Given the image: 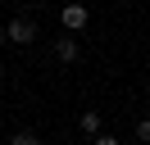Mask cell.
Listing matches in <instances>:
<instances>
[{"mask_svg":"<svg viewBox=\"0 0 150 145\" xmlns=\"http://www.w3.org/2000/svg\"><path fill=\"white\" fill-rule=\"evenodd\" d=\"M5 41L32 45V41H37V23H32V18H9V23H5Z\"/></svg>","mask_w":150,"mask_h":145,"instance_id":"1","label":"cell"},{"mask_svg":"<svg viewBox=\"0 0 150 145\" xmlns=\"http://www.w3.org/2000/svg\"><path fill=\"white\" fill-rule=\"evenodd\" d=\"M59 23H64V32H82V27L91 23V9L86 5H64L59 9Z\"/></svg>","mask_w":150,"mask_h":145,"instance_id":"2","label":"cell"},{"mask_svg":"<svg viewBox=\"0 0 150 145\" xmlns=\"http://www.w3.org/2000/svg\"><path fill=\"white\" fill-rule=\"evenodd\" d=\"M77 54H82V45H77L73 36H59V41H55V59H59V63H73Z\"/></svg>","mask_w":150,"mask_h":145,"instance_id":"3","label":"cell"},{"mask_svg":"<svg viewBox=\"0 0 150 145\" xmlns=\"http://www.w3.org/2000/svg\"><path fill=\"white\" fill-rule=\"evenodd\" d=\"M77 127H82L86 136H96L100 132V113H77Z\"/></svg>","mask_w":150,"mask_h":145,"instance_id":"4","label":"cell"},{"mask_svg":"<svg viewBox=\"0 0 150 145\" xmlns=\"http://www.w3.org/2000/svg\"><path fill=\"white\" fill-rule=\"evenodd\" d=\"M9 145H41V136H37V132H14Z\"/></svg>","mask_w":150,"mask_h":145,"instance_id":"5","label":"cell"},{"mask_svg":"<svg viewBox=\"0 0 150 145\" xmlns=\"http://www.w3.org/2000/svg\"><path fill=\"white\" fill-rule=\"evenodd\" d=\"M137 141H146V145H150V113H146V118H137Z\"/></svg>","mask_w":150,"mask_h":145,"instance_id":"6","label":"cell"},{"mask_svg":"<svg viewBox=\"0 0 150 145\" xmlns=\"http://www.w3.org/2000/svg\"><path fill=\"white\" fill-rule=\"evenodd\" d=\"M96 145H118V136H109V132H96Z\"/></svg>","mask_w":150,"mask_h":145,"instance_id":"7","label":"cell"},{"mask_svg":"<svg viewBox=\"0 0 150 145\" xmlns=\"http://www.w3.org/2000/svg\"><path fill=\"white\" fill-rule=\"evenodd\" d=\"M0 45H5V27H0Z\"/></svg>","mask_w":150,"mask_h":145,"instance_id":"8","label":"cell"},{"mask_svg":"<svg viewBox=\"0 0 150 145\" xmlns=\"http://www.w3.org/2000/svg\"><path fill=\"white\" fill-rule=\"evenodd\" d=\"M0 82H5V77H0Z\"/></svg>","mask_w":150,"mask_h":145,"instance_id":"9","label":"cell"}]
</instances>
